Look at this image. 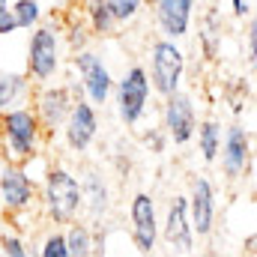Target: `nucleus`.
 <instances>
[{
  "label": "nucleus",
  "instance_id": "6",
  "mask_svg": "<svg viewBox=\"0 0 257 257\" xmlns=\"http://www.w3.org/2000/svg\"><path fill=\"white\" fill-rule=\"evenodd\" d=\"M114 105H117V117L126 128H135L150 111L153 102V87L147 78L144 66H128L126 72L114 81Z\"/></svg>",
  "mask_w": 257,
  "mask_h": 257
},
{
  "label": "nucleus",
  "instance_id": "16",
  "mask_svg": "<svg viewBox=\"0 0 257 257\" xmlns=\"http://www.w3.org/2000/svg\"><path fill=\"white\" fill-rule=\"evenodd\" d=\"M78 183H81L84 212H87L90 224H99V221L108 215V209H111V186H108V180L102 177L99 168H90Z\"/></svg>",
  "mask_w": 257,
  "mask_h": 257
},
{
  "label": "nucleus",
  "instance_id": "28",
  "mask_svg": "<svg viewBox=\"0 0 257 257\" xmlns=\"http://www.w3.org/2000/svg\"><path fill=\"white\" fill-rule=\"evenodd\" d=\"M144 144H147V150H150V153H162V150L168 147V138H165V132H162V128H153V132L144 138Z\"/></svg>",
  "mask_w": 257,
  "mask_h": 257
},
{
  "label": "nucleus",
  "instance_id": "13",
  "mask_svg": "<svg viewBox=\"0 0 257 257\" xmlns=\"http://www.w3.org/2000/svg\"><path fill=\"white\" fill-rule=\"evenodd\" d=\"M189 218H192V230L194 239H209L215 230V215H218V200H215V186L206 177H194L189 194Z\"/></svg>",
  "mask_w": 257,
  "mask_h": 257
},
{
  "label": "nucleus",
  "instance_id": "4",
  "mask_svg": "<svg viewBox=\"0 0 257 257\" xmlns=\"http://www.w3.org/2000/svg\"><path fill=\"white\" fill-rule=\"evenodd\" d=\"M147 78L153 87V96H171L177 90H183V78H186V51L180 42L174 39H153L147 48Z\"/></svg>",
  "mask_w": 257,
  "mask_h": 257
},
{
  "label": "nucleus",
  "instance_id": "27",
  "mask_svg": "<svg viewBox=\"0 0 257 257\" xmlns=\"http://www.w3.org/2000/svg\"><path fill=\"white\" fill-rule=\"evenodd\" d=\"M257 0H230V12L236 21H245V18H254Z\"/></svg>",
  "mask_w": 257,
  "mask_h": 257
},
{
  "label": "nucleus",
  "instance_id": "21",
  "mask_svg": "<svg viewBox=\"0 0 257 257\" xmlns=\"http://www.w3.org/2000/svg\"><path fill=\"white\" fill-rule=\"evenodd\" d=\"M9 12H12L18 30H33L42 21V3L39 0H12Z\"/></svg>",
  "mask_w": 257,
  "mask_h": 257
},
{
  "label": "nucleus",
  "instance_id": "25",
  "mask_svg": "<svg viewBox=\"0 0 257 257\" xmlns=\"http://www.w3.org/2000/svg\"><path fill=\"white\" fill-rule=\"evenodd\" d=\"M87 42H90V30L84 24H69V33L63 36V45L72 48V54L81 51V48H87Z\"/></svg>",
  "mask_w": 257,
  "mask_h": 257
},
{
  "label": "nucleus",
  "instance_id": "15",
  "mask_svg": "<svg viewBox=\"0 0 257 257\" xmlns=\"http://www.w3.org/2000/svg\"><path fill=\"white\" fill-rule=\"evenodd\" d=\"M153 21L165 39H186L194 21V0H150Z\"/></svg>",
  "mask_w": 257,
  "mask_h": 257
},
{
  "label": "nucleus",
  "instance_id": "5",
  "mask_svg": "<svg viewBox=\"0 0 257 257\" xmlns=\"http://www.w3.org/2000/svg\"><path fill=\"white\" fill-rule=\"evenodd\" d=\"M72 72H75V81L72 87H78L81 99H87L93 108H102L111 93H114V75L105 63V57L93 48H81L72 54Z\"/></svg>",
  "mask_w": 257,
  "mask_h": 257
},
{
  "label": "nucleus",
  "instance_id": "31",
  "mask_svg": "<svg viewBox=\"0 0 257 257\" xmlns=\"http://www.w3.org/2000/svg\"><path fill=\"white\" fill-rule=\"evenodd\" d=\"M3 221H6V212H3V206H0V227H3Z\"/></svg>",
  "mask_w": 257,
  "mask_h": 257
},
{
  "label": "nucleus",
  "instance_id": "14",
  "mask_svg": "<svg viewBox=\"0 0 257 257\" xmlns=\"http://www.w3.org/2000/svg\"><path fill=\"white\" fill-rule=\"evenodd\" d=\"M60 132H63V144L72 153H87L99 138V108H93L87 99H75Z\"/></svg>",
  "mask_w": 257,
  "mask_h": 257
},
{
  "label": "nucleus",
  "instance_id": "30",
  "mask_svg": "<svg viewBox=\"0 0 257 257\" xmlns=\"http://www.w3.org/2000/svg\"><path fill=\"white\" fill-rule=\"evenodd\" d=\"M9 3H12V0H0V15H3V12H9Z\"/></svg>",
  "mask_w": 257,
  "mask_h": 257
},
{
  "label": "nucleus",
  "instance_id": "20",
  "mask_svg": "<svg viewBox=\"0 0 257 257\" xmlns=\"http://www.w3.org/2000/svg\"><path fill=\"white\" fill-rule=\"evenodd\" d=\"M221 135H224V128L218 120H200L197 128H194V141H197V153H200V159L206 162V165H212L215 159H218V150H221Z\"/></svg>",
  "mask_w": 257,
  "mask_h": 257
},
{
  "label": "nucleus",
  "instance_id": "24",
  "mask_svg": "<svg viewBox=\"0 0 257 257\" xmlns=\"http://www.w3.org/2000/svg\"><path fill=\"white\" fill-rule=\"evenodd\" d=\"M0 251L3 257H36V245H27L21 233L9 230V233H0Z\"/></svg>",
  "mask_w": 257,
  "mask_h": 257
},
{
  "label": "nucleus",
  "instance_id": "32",
  "mask_svg": "<svg viewBox=\"0 0 257 257\" xmlns=\"http://www.w3.org/2000/svg\"><path fill=\"white\" fill-rule=\"evenodd\" d=\"M147 3H150V0H147Z\"/></svg>",
  "mask_w": 257,
  "mask_h": 257
},
{
  "label": "nucleus",
  "instance_id": "26",
  "mask_svg": "<svg viewBox=\"0 0 257 257\" xmlns=\"http://www.w3.org/2000/svg\"><path fill=\"white\" fill-rule=\"evenodd\" d=\"M245 42H248L245 60H248V66H254V60H257V21L254 18H245Z\"/></svg>",
  "mask_w": 257,
  "mask_h": 257
},
{
  "label": "nucleus",
  "instance_id": "3",
  "mask_svg": "<svg viewBox=\"0 0 257 257\" xmlns=\"http://www.w3.org/2000/svg\"><path fill=\"white\" fill-rule=\"evenodd\" d=\"M66 63V45H63V30L57 24H36L33 33L27 36L24 48V75L33 87L54 84L60 78Z\"/></svg>",
  "mask_w": 257,
  "mask_h": 257
},
{
  "label": "nucleus",
  "instance_id": "7",
  "mask_svg": "<svg viewBox=\"0 0 257 257\" xmlns=\"http://www.w3.org/2000/svg\"><path fill=\"white\" fill-rule=\"evenodd\" d=\"M159 239L171 257H194V230L189 218L186 194H174L165 203V215L159 218Z\"/></svg>",
  "mask_w": 257,
  "mask_h": 257
},
{
  "label": "nucleus",
  "instance_id": "8",
  "mask_svg": "<svg viewBox=\"0 0 257 257\" xmlns=\"http://www.w3.org/2000/svg\"><path fill=\"white\" fill-rule=\"evenodd\" d=\"M39 200V186L27 177V171L21 165H9L0 162V206L6 212V218H21L30 215Z\"/></svg>",
  "mask_w": 257,
  "mask_h": 257
},
{
  "label": "nucleus",
  "instance_id": "1",
  "mask_svg": "<svg viewBox=\"0 0 257 257\" xmlns=\"http://www.w3.org/2000/svg\"><path fill=\"white\" fill-rule=\"evenodd\" d=\"M42 218L48 224H69L81 218L84 212V197H81V183L66 165H48L42 183H39V200H36Z\"/></svg>",
  "mask_w": 257,
  "mask_h": 257
},
{
  "label": "nucleus",
  "instance_id": "19",
  "mask_svg": "<svg viewBox=\"0 0 257 257\" xmlns=\"http://www.w3.org/2000/svg\"><path fill=\"white\" fill-rule=\"evenodd\" d=\"M30 81L24 72H0V114L18 105H30Z\"/></svg>",
  "mask_w": 257,
  "mask_h": 257
},
{
  "label": "nucleus",
  "instance_id": "12",
  "mask_svg": "<svg viewBox=\"0 0 257 257\" xmlns=\"http://www.w3.org/2000/svg\"><path fill=\"white\" fill-rule=\"evenodd\" d=\"M72 105H75V93H72L69 84H57V81H54V84L36 87L33 105H30V108H33L39 126H42V132H45V138L63 128L66 117H69V111H72Z\"/></svg>",
  "mask_w": 257,
  "mask_h": 257
},
{
  "label": "nucleus",
  "instance_id": "17",
  "mask_svg": "<svg viewBox=\"0 0 257 257\" xmlns=\"http://www.w3.org/2000/svg\"><path fill=\"white\" fill-rule=\"evenodd\" d=\"M69 257H93L96 254V227L84 218H75L63 227Z\"/></svg>",
  "mask_w": 257,
  "mask_h": 257
},
{
  "label": "nucleus",
  "instance_id": "9",
  "mask_svg": "<svg viewBox=\"0 0 257 257\" xmlns=\"http://www.w3.org/2000/svg\"><path fill=\"white\" fill-rule=\"evenodd\" d=\"M197 105L194 96L186 90H177L171 96H165L162 105V132L168 138V144L174 147H186L194 141V128H197Z\"/></svg>",
  "mask_w": 257,
  "mask_h": 257
},
{
  "label": "nucleus",
  "instance_id": "23",
  "mask_svg": "<svg viewBox=\"0 0 257 257\" xmlns=\"http://www.w3.org/2000/svg\"><path fill=\"white\" fill-rule=\"evenodd\" d=\"M144 3H147V0H108V9H111L114 21H117L120 27H126V24H132V21L144 12Z\"/></svg>",
  "mask_w": 257,
  "mask_h": 257
},
{
  "label": "nucleus",
  "instance_id": "2",
  "mask_svg": "<svg viewBox=\"0 0 257 257\" xmlns=\"http://www.w3.org/2000/svg\"><path fill=\"white\" fill-rule=\"evenodd\" d=\"M45 147V132L30 105H18L0 114V159L9 165H24Z\"/></svg>",
  "mask_w": 257,
  "mask_h": 257
},
{
  "label": "nucleus",
  "instance_id": "10",
  "mask_svg": "<svg viewBox=\"0 0 257 257\" xmlns=\"http://www.w3.org/2000/svg\"><path fill=\"white\" fill-rule=\"evenodd\" d=\"M218 162H221V174H224L227 183H236L245 174H251V168H254V141H251V132L245 126L233 123V126L224 128Z\"/></svg>",
  "mask_w": 257,
  "mask_h": 257
},
{
  "label": "nucleus",
  "instance_id": "18",
  "mask_svg": "<svg viewBox=\"0 0 257 257\" xmlns=\"http://www.w3.org/2000/svg\"><path fill=\"white\" fill-rule=\"evenodd\" d=\"M84 27L90 30V36H99V39H108L120 30V24L114 21L111 9H108V0H84Z\"/></svg>",
  "mask_w": 257,
  "mask_h": 257
},
{
  "label": "nucleus",
  "instance_id": "29",
  "mask_svg": "<svg viewBox=\"0 0 257 257\" xmlns=\"http://www.w3.org/2000/svg\"><path fill=\"white\" fill-rule=\"evenodd\" d=\"M12 33H18L15 18H12V12H3L0 15V36H12Z\"/></svg>",
  "mask_w": 257,
  "mask_h": 257
},
{
  "label": "nucleus",
  "instance_id": "11",
  "mask_svg": "<svg viewBox=\"0 0 257 257\" xmlns=\"http://www.w3.org/2000/svg\"><path fill=\"white\" fill-rule=\"evenodd\" d=\"M128 239L144 257H153L159 248V206L150 192H135L128 200Z\"/></svg>",
  "mask_w": 257,
  "mask_h": 257
},
{
  "label": "nucleus",
  "instance_id": "22",
  "mask_svg": "<svg viewBox=\"0 0 257 257\" xmlns=\"http://www.w3.org/2000/svg\"><path fill=\"white\" fill-rule=\"evenodd\" d=\"M36 257H69V248H66V236H63V227L51 224L42 239L36 242Z\"/></svg>",
  "mask_w": 257,
  "mask_h": 257
}]
</instances>
